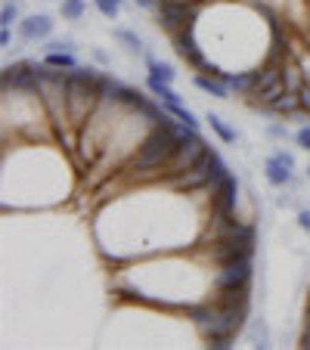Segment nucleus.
<instances>
[{"label": "nucleus", "instance_id": "nucleus-1", "mask_svg": "<svg viewBox=\"0 0 310 350\" xmlns=\"http://www.w3.org/2000/svg\"><path fill=\"white\" fill-rule=\"evenodd\" d=\"M190 127H183L177 118H168L162 124H155L149 133L143 137V143L137 146V152L118 167V177L125 180L127 186H140V183H159L162 174L171 165L174 149L180 146L183 133Z\"/></svg>", "mask_w": 310, "mask_h": 350}, {"label": "nucleus", "instance_id": "nucleus-2", "mask_svg": "<svg viewBox=\"0 0 310 350\" xmlns=\"http://www.w3.org/2000/svg\"><path fill=\"white\" fill-rule=\"evenodd\" d=\"M202 16V3H190V0H162L155 10V25L171 38V34L192 28Z\"/></svg>", "mask_w": 310, "mask_h": 350}, {"label": "nucleus", "instance_id": "nucleus-3", "mask_svg": "<svg viewBox=\"0 0 310 350\" xmlns=\"http://www.w3.org/2000/svg\"><path fill=\"white\" fill-rule=\"evenodd\" d=\"M96 103H99V96L90 81H81V78L68 75V121H72L75 131H81V127L87 124V118L93 115Z\"/></svg>", "mask_w": 310, "mask_h": 350}, {"label": "nucleus", "instance_id": "nucleus-4", "mask_svg": "<svg viewBox=\"0 0 310 350\" xmlns=\"http://www.w3.org/2000/svg\"><path fill=\"white\" fill-rule=\"evenodd\" d=\"M251 276H255V254H245V258L230 260V264H224V267H214L211 291L245 288V285H251Z\"/></svg>", "mask_w": 310, "mask_h": 350}, {"label": "nucleus", "instance_id": "nucleus-5", "mask_svg": "<svg viewBox=\"0 0 310 350\" xmlns=\"http://www.w3.org/2000/svg\"><path fill=\"white\" fill-rule=\"evenodd\" d=\"M205 152H208V143L198 137V131H186L183 139H180V146L174 149L171 165H168V171L162 174V180H165V177H174V174L186 171V167H192ZM162 180H159V183H162Z\"/></svg>", "mask_w": 310, "mask_h": 350}, {"label": "nucleus", "instance_id": "nucleus-6", "mask_svg": "<svg viewBox=\"0 0 310 350\" xmlns=\"http://www.w3.org/2000/svg\"><path fill=\"white\" fill-rule=\"evenodd\" d=\"M50 34H53V19L47 13H34V16L19 19V38L28 40V44H34V40H50Z\"/></svg>", "mask_w": 310, "mask_h": 350}, {"label": "nucleus", "instance_id": "nucleus-7", "mask_svg": "<svg viewBox=\"0 0 310 350\" xmlns=\"http://www.w3.org/2000/svg\"><path fill=\"white\" fill-rule=\"evenodd\" d=\"M146 90L152 93V96L159 99L162 106H168V109H174V106H183V99H180V93L174 90L168 81H162V78H152V75H146Z\"/></svg>", "mask_w": 310, "mask_h": 350}, {"label": "nucleus", "instance_id": "nucleus-8", "mask_svg": "<svg viewBox=\"0 0 310 350\" xmlns=\"http://www.w3.org/2000/svg\"><path fill=\"white\" fill-rule=\"evenodd\" d=\"M264 177L270 180L273 186H289L292 180H295V167H289L276 152H273L270 159L264 161Z\"/></svg>", "mask_w": 310, "mask_h": 350}, {"label": "nucleus", "instance_id": "nucleus-9", "mask_svg": "<svg viewBox=\"0 0 310 350\" xmlns=\"http://www.w3.org/2000/svg\"><path fill=\"white\" fill-rule=\"evenodd\" d=\"M192 84H196L202 93L214 96V99H230V93H233V90H230V84H227L224 78H214V75H202V72H196Z\"/></svg>", "mask_w": 310, "mask_h": 350}, {"label": "nucleus", "instance_id": "nucleus-10", "mask_svg": "<svg viewBox=\"0 0 310 350\" xmlns=\"http://www.w3.org/2000/svg\"><path fill=\"white\" fill-rule=\"evenodd\" d=\"M224 81L230 84V90L236 96H248L255 90V68H239V72H227Z\"/></svg>", "mask_w": 310, "mask_h": 350}, {"label": "nucleus", "instance_id": "nucleus-11", "mask_svg": "<svg viewBox=\"0 0 310 350\" xmlns=\"http://www.w3.org/2000/svg\"><path fill=\"white\" fill-rule=\"evenodd\" d=\"M295 109H301V96H298L295 90H285L283 96L273 103V106L264 109V115H279V118H285V115H292Z\"/></svg>", "mask_w": 310, "mask_h": 350}, {"label": "nucleus", "instance_id": "nucleus-12", "mask_svg": "<svg viewBox=\"0 0 310 350\" xmlns=\"http://www.w3.org/2000/svg\"><path fill=\"white\" fill-rule=\"evenodd\" d=\"M143 56H146V68H149L152 78H162V81H168V84H174V81H177V72H174L171 62L155 59L152 53H143Z\"/></svg>", "mask_w": 310, "mask_h": 350}, {"label": "nucleus", "instance_id": "nucleus-13", "mask_svg": "<svg viewBox=\"0 0 310 350\" xmlns=\"http://www.w3.org/2000/svg\"><path fill=\"white\" fill-rule=\"evenodd\" d=\"M205 121H208V124H211V131H214V133H218V137H220V139H224V143H236V139H239V133H236V131H233V127H230V124H227V121H224V118H220V115L208 112V115H205Z\"/></svg>", "mask_w": 310, "mask_h": 350}, {"label": "nucleus", "instance_id": "nucleus-14", "mask_svg": "<svg viewBox=\"0 0 310 350\" xmlns=\"http://www.w3.org/2000/svg\"><path fill=\"white\" fill-rule=\"evenodd\" d=\"M115 40H121V44L131 50V53H146V46H143V38H140L137 31H131V28H115Z\"/></svg>", "mask_w": 310, "mask_h": 350}, {"label": "nucleus", "instance_id": "nucleus-15", "mask_svg": "<svg viewBox=\"0 0 310 350\" xmlns=\"http://www.w3.org/2000/svg\"><path fill=\"white\" fill-rule=\"evenodd\" d=\"M44 62L53 68H75L78 66V59H75V53H68V50H60V53H44Z\"/></svg>", "mask_w": 310, "mask_h": 350}, {"label": "nucleus", "instance_id": "nucleus-16", "mask_svg": "<svg viewBox=\"0 0 310 350\" xmlns=\"http://www.w3.org/2000/svg\"><path fill=\"white\" fill-rule=\"evenodd\" d=\"M60 13H62V19L78 22L81 16L87 13V3H84V0H62V3H60Z\"/></svg>", "mask_w": 310, "mask_h": 350}, {"label": "nucleus", "instance_id": "nucleus-17", "mask_svg": "<svg viewBox=\"0 0 310 350\" xmlns=\"http://www.w3.org/2000/svg\"><path fill=\"white\" fill-rule=\"evenodd\" d=\"M13 28L19 25V3L16 0H3V10H0V28Z\"/></svg>", "mask_w": 310, "mask_h": 350}, {"label": "nucleus", "instance_id": "nucleus-18", "mask_svg": "<svg viewBox=\"0 0 310 350\" xmlns=\"http://www.w3.org/2000/svg\"><path fill=\"white\" fill-rule=\"evenodd\" d=\"M165 109H168V106H165ZM168 112H171L174 118H177L183 127H190V131H198V121H196V115H192L186 106H174V109H168Z\"/></svg>", "mask_w": 310, "mask_h": 350}, {"label": "nucleus", "instance_id": "nucleus-19", "mask_svg": "<svg viewBox=\"0 0 310 350\" xmlns=\"http://www.w3.org/2000/svg\"><path fill=\"white\" fill-rule=\"evenodd\" d=\"M93 7H96L99 16H106V19H118V13H121L118 0H93Z\"/></svg>", "mask_w": 310, "mask_h": 350}, {"label": "nucleus", "instance_id": "nucleus-20", "mask_svg": "<svg viewBox=\"0 0 310 350\" xmlns=\"http://www.w3.org/2000/svg\"><path fill=\"white\" fill-rule=\"evenodd\" d=\"M60 50L75 53V40L72 38H62V40H47V44H44V53H60Z\"/></svg>", "mask_w": 310, "mask_h": 350}, {"label": "nucleus", "instance_id": "nucleus-21", "mask_svg": "<svg viewBox=\"0 0 310 350\" xmlns=\"http://www.w3.org/2000/svg\"><path fill=\"white\" fill-rule=\"evenodd\" d=\"M251 338H255L257 347H267V325L255 319V323H251Z\"/></svg>", "mask_w": 310, "mask_h": 350}, {"label": "nucleus", "instance_id": "nucleus-22", "mask_svg": "<svg viewBox=\"0 0 310 350\" xmlns=\"http://www.w3.org/2000/svg\"><path fill=\"white\" fill-rule=\"evenodd\" d=\"M295 143L301 146L304 152H310V121H307V124H301V127H298V133H295Z\"/></svg>", "mask_w": 310, "mask_h": 350}, {"label": "nucleus", "instance_id": "nucleus-23", "mask_svg": "<svg viewBox=\"0 0 310 350\" xmlns=\"http://www.w3.org/2000/svg\"><path fill=\"white\" fill-rule=\"evenodd\" d=\"M285 121H292V124H307V121H310V112H307V109H295L292 115H285Z\"/></svg>", "mask_w": 310, "mask_h": 350}, {"label": "nucleus", "instance_id": "nucleus-24", "mask_svg": "<svg viewBox=\"0 0 310 350\" xmlns=\"http://www.w3.org/2000/svg\"><path fill=\"white\" fill-rule=\"evenodd\" d=\"M0 46H3V50H10V46H13V28H0Z\"/></svg>", "mask_w": 310, "mask_h": 350}, {"label": "nucleus", "instance_id": "nucleus-25", "mask_svg": "<svg viewBox=\"0 0 310 350\" xmlns=\"http://www.w3.org/2000/svg\"><path fill=\"white\" fill-rule=\"evenodd\" d=\"M267 133H270V137H276V139H285V137H289V127H285V124H270V127H267Z\"/></svg>", "mask_w": 310, "mask_h": 350}, {"label": "nucleus", "instance_id": "nucleus-26", "mask_svg": "<svg viewBox=\"0 0 310 350\" xmlns=\"http://www.w3.org/2000/svg\"><path fill=\"white\" fill-rule=\"evenodd\" d=\"M298 96H301V109H307L310 112V81H304V87L298 90Z\"/></svg>", "mask_w": 310, "mask_h": 350}, {"label": "nucleus", "instance_id": "nucleus-27", "mask_svg": "<svg viewBox=\"0 0 310 350\" xmlns=\"http://www.w3.org/2000/svg\"><path fill=\"white\" fill-rule=\"evenodd\" d=\"M133 3H137L140 10H146V13H155V10H159V3H162V0H133Z\"/></svg>", "mask_w": 310, "mask_h": 350}, {"label": "nucleus", "instance_id": "nucleus-28", "mask_svg": "<svg viewBox=\"0 0 310 350\" xmlns=\"http://www.w3.org/2000/svg\"><path fill=\"white\" fill-rule=\"evenodd\" d=\"M298 226H301L304 232H310V211H307V208H301V211H298Z\"/></svg>", "mask_w": 310, "mask_h": 350}, {"label": "nucleus", "instance_id": "nucleus-29", "mask_svg": "<svg viewBox=\"0 0 310 350\" xmlns=\"http://www.w3.org/2000/svg\"><path fill=\"white\" fill-rule=\"evenodd\" d=\"M301 347L310 350V317H307V325H304V332H301Z\"/></svg>", "mask_w": 310, "mask_h": 350}, {"label": "nucleus", "instance_id": "nucleus-30", "mask_svg": "<svg viewBox=\"0 0 310 350\" xmlns=\"http://www.w3.org/2000/svg\"><path fill=\"white\" fill-rule=\"evenodd\" d=\"M93 56H96V62H103V66H106V62H109V56L103 53V50H93Z\"/></svg>", "mask_w": 310, "mask_h": 350}, {"label": "nucleus", "instance_id": "nucleus-31", "mask_svg": "<svg viewBox=\"0 0 310 350\" xmlns=\"http://www.w3.org/2000/svg\"><path fill=\"white\" fill-rule=\"evenodd\" d=\"M307 317H310V297H307Z\"/></svg>", "mask_w": 310, "mask_h": 350}, {"label": "nucleus", "instance_id": "nucleus-32", "mask_svg": "<svg viewBox=\"0 0 310 350\" xmlns=\"http://www.w3.org/2000/svg\"><path fill=\"white\" fill-rule=\"evenodd\" d=\"M118 3H121V7H125V3H127V0H118Z\"/></svg>", "mask_w": 310, "mask_h": 350}, {"label": "nucleus", "instance_id": "nucleus-33", "mask_svg": "<svg viewBox=\"0 0 310 350\" xmlns=\"http://www.w3.org/2000/svg\"><path fill=\"white\" fill-rule=\"evenodd\" d=\"M307 177H310V167H307Z\"/></svg>", "mask_w": 310, "mask_h": 350}]
</instances>
